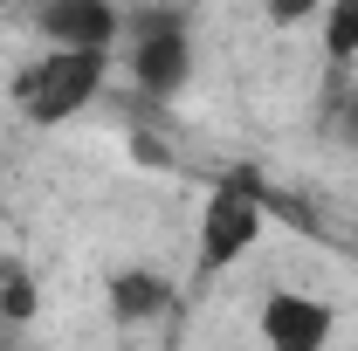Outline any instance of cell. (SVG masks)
Returning a JSON list of instances; mask_svg holds the SVG:
<instances>
[{"instance_id":"cell-1","label":"cell","mask_w":358,"mask_h":351,"mask_svg":"<svg viewBox=\"0 0 358 351\" xmlns=\"http://www.w3.org/2000/svg\"><path fill=\"white\" fill-rule=\"evenodd\" d=\"M103 83V48H48L42 62L21 76V110L35 117V124H62V117H76L90 96Z\"/></svg>"},{"instance_id":"cell-2","label":"cell","mask_w":358,"mask_h":351,"mask_svg":"<svg viewBox=\"0 0 358 351\" xmlns=\"http://www.w3.org/2000/svg\"><path fill=\"white\" fill-rule=\"evenodd\" d=\"M255 234H262V193L248 179H227L221 193L207 200V220H200V262L227 268L234 255H248Z\"/></svg>"},{"instance_id":"cell-3","label":"cell","mask_w":358,"mask_h":351,"mask_svg":"<svg viewBox=\"0 0 358 351\" xmlns=\"http://www.w3.org/2000/svg\"><path fill=\"white\" fill-rule=\"evenodd\" d=\"M131 69L152 96H173L186 83V28L173 14H145L138 21V48H131Z\"/></svg>"},{"instance_id":"cell-4","label":"cell","mask_w":358,"mask_h":351,"mask_svg":"<svg viewBox=\"0 0 358 351\" xmlns=\"http://www.w3.org/2000/svg\"><path fill=\"white\" fill-rule=\"evenodd\" d=\"M42 28H48V48H103L110 28H117V14L103 0H48Z\"/></svg>"},{"instance_id":"cell-5","label":"cell","mask_w":358,"mask_h":351,"mask_svg":"<svg viewBox=\"0 0 358 351\" xmlns=\"http://www.w3.org/2000/svg\"><path fill=\"white\" fill-rule=\"evenodd\" d=\"M262 338H268V345H282V351H317L324 338H331V310L303 303V296H268Z\"/></svg>"},{"instance_id":"cell-6","label":"cell","mask_w":358,"mask_h":351,"mask_svg":"<svg viewBox=\"0 0 358 351\" xmlns=\"http://www.w3.org/2000/svg\"><path fill=\"white\" fill-rule=\"evenodd\" d=\"M110 296H117L124 317H152V310L166 303V282H159V275H117V289H110Z\"/></svg>"},{"instance_id":"cell-7","label":"cell","mask_w":358,"mask_h":351,"mask_svg":"<svg viewBox=\"0 0 358 351\" xmlns=\"http://www.w3.org/2000/svg\"><path fill=\"white\" fill-rule=\"evenodd\" d=\"M324 48H331V55H358V0H331V21H324Z\"/></svg>"},{"instance_id":"cell-8","label":"cell","mask_w":358,"mask_h":351,"mask_svg":"<svg viewBox=\"0 0 358 351\" xmlns=\"http://www.w3.org/2000/svg\"><path fill=\"white\" fill-rule=\"evenodd\" d=\"M310 0H268V21H303Z\"/></svg>"}]
</instances>
